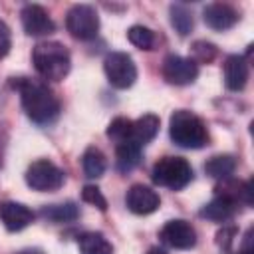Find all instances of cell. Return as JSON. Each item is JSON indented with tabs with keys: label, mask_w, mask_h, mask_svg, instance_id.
<instances>
[{
	"label": "cell",
	"mask_w": 254,
	"mask_h": 254,
	"mask_svg": "<svg viewBox=\"0 0 254 254\" xmlns=\"http://www.w3.org/2000/svg\"><path fill=\"white\" fill-rule=\"evenodd\" d=\"M14 87L20 93V101H22L26 115L34 123L48 125L58 119L60 101L46 83L38 79H30V77H18L14 79Z\"/></svg>",
	"instance_id": "6da1fadb"
},
{
	"label": "cell",
	"mask_w": 254,
	"mask_h": 254,
	"mask_svg": "<svg viewBox=\"0 0 254 254\" xmlns=\"http://www.w3.org/2000/svg\"><path fill=\"white\" fill-rule=\"evenodd\" d=\"M36 71L50 81H62L69 73V52L60 42H40L32 52Z\"/></svg>",
	"instance_id": "7a4b0ae2"
},
{
	"label": "cell",
	"mask_w": 254,
	"mask_h": 254,
	"mask_svg": "<svg viewBox=\"0 0 254 254\" xmlns=\"http://www.w3.org/2000/svg\"><path fill=\"white\" fill-rule=\"evenodd\" d=\"M169 135L173 143L183 149H200L208 143V133L202 119L187 109H179L171 115Z\"/></svg>",
	"instance_id": "3957f363"
},
{
	"label": "cell",
	"mask_w": 254,
	"mask_h": 254,
	"mask_svg": "<svg viewBox=\"0 0 254 254\" xmlns=\"http://www.w3.org/2000/svg\"><path fill=\"white\" fill-rule=\"evenodd\" d=\"M153 183L171 190H181L192 181V169L183 157H163L153 165Z\"/></svg>",
	"instance_id": "277c9868"
},
{
	"label": "cell",
	"mask_w": 254,
	"mask_h": 254,
	"mask_svg": "<svg viewBox=\"0 0 254 254\" xmlns=\"http://www.w3.org/2000/svg\"><path fill=\"white\" fill-rule=\"evenodd\" d=\"M103 69L107 75V81L117 89H127L137 79V65L133 64V58L125 52H111L103 60Z\"/></svg>",
	"instance_id": "5b68a950"
},
{
	"label": "cell",
	"mask_w": 254,
	"mask_h": 254,
	"mask_svg": "<svg viewBox=\"0 0 254 254\" xmlns=\"http://www.w3.org/2000/svg\"><path fill=\"white\" fill-rule=\"evenodd\" d=\"M67 32L77 40H91L99 30V16L89 4H75L65 16Z\"/></svg>",
	"instance_id": "8992f818"
},
{
	"label": "cell",
	"mask_w": 254,
	"mask_h": 254,
	"mask_svg": "<svg viewBox=\"0 0 254 254\" xmlns=\"http://www.w3.org/2000/svg\"><path fill=\"white\" fill-rule=\"evenodd\" d=\"M26 185L40 192L56 190L64 185V171L48 159H38L26 171Z\"/></svg>",
	"instance_id": "52a82bcc"
},
{
	"label": "cell",
	"mask_w": 254,
	"mask_h": 254,
	"mask_svg": "<svg viewBox=\"0 0 254 254\" xmlns=\"http://www.w3.org/2000/svg\"><path fill=\"white\" fill-rule=\"evenodd\" d=\"M198 75V64L190 58H183L177 54H169L163 60V77L173 85L192 83Z\"/></svg>",
	"instance_id": "ba28073f"
},
{
	"label": "cell",
	"mask_w": 254,
	"mask_h": 254,
	"mask_svg": "<svg viewBox=\"0 0 254 254\" xmlns=\"http://www.w3.org/2000/svg\"><path fill=\"white\" fill-rule=\"evenodd\" d=\"M161 240L177 250H189L196 244V232L187 220H169L161 228Z\"/></svg>",
	"instance_id": "9c48e42d"
},
{
	"label": "cell",
	"mask_w": 254,
	"mask_h": 254,
	"mask_svg": "<svg viewBox=\"0 0 254 254\" xmlns=\"http://www.w3.org/2000/svg\"><path fill=\"white\" fill-rule=\"evenodd\" d=\"M22 16V26L28 36H48L56 30L54 20L50 14L40 6V4H26L20 12Z\"/></svg>",
	"instance_id": "30bf717a"
},
{
	"label": "cell",
	"mask_w": 254,
	"mask_h": 254,
	"mask_svg": "<svg viewBox=\"0 0 254 254\" xmlns=\"http://www.w3.org/2000/svg\"><path fill=\"white\" fill-rule=\"evenodd\" d=\"M125 202H127V208H129L133 214H151V212H155V210L159 208L161 198H159V194H157L151 187L133 185V187L127 190Z\"/></svg>",
	"instance_id": "8fae6325"
},
{
	"label": "cell",
	"mask_w": 254,
	"mask_h": 254,
	"mask_svg": "<svg viewBox=\"0 0 254 254\" xmlns=\"http://www.w3.org/2000/svg\"><path fill=\"white\" fill-rule=\"evenodd\" d=\"M238 12L230 6V4H222V2H214V4H208L204 6L202 10V20L208 28L212 30H218V32H224V30H230L236 22H238Z\"/></svg>",
	"instance_id": "7c38bea8"
},
{
	"label": "cell",
	"mask_w": 254,
	"mask_h": 254,
	"mask_svg": "<svg viewBox=\"0 0 254 254\" xmlns=\"http://www.w3.org/2000/svg\"><path fill=\"white\" fill-rule=\"evenodd\" d=\"M0 220L4 222L6 230L18 232V230L26 228L28 224H32L34 212L22 202L6 200V202H0Z\"/></svg>",
	"instance_id": "4fadbf2b"
},
{
	"label": "cell",
	"mask_w": 254,
	"mask_h": 254,
	"mask_svg": "<svg viewBox=\"0 0 254 254\" xmlns=\"http://www.w3.org/2000/svg\"><path fill=\"white\" fill-rule=\"evenodd\" d=\"M248 81V62L242 56H228L224 62V83L230 91L244 89Z\"/></svg>",
	"instance_id": "5bb4252c"
},
{
	"label": "cell",
	"mask_w": 254,
	"mask_h": 254,
	"mask_svg": "<svg viewBox=\"0 0 254 254\" xmlns=\"http://www.w3.org/2000/svg\"><path fill=\"white\" fill-rule=\"evenodd\" d=\"M234 210H236V200L230 194H220V196L212 198L206 206H202L200 216L214 220V222H226L232 218Z\"/></svg>",
	"instance_id": "9a60e30c"
},
{
	"label": "cell",
	"mask_w": 254,
	"mask_h": 254,
	"mask_svg": "<svg viewBox=\"0 0 254 254\" xmlns=\"http://www.w3.org/2000/svg\"><path fill=\"white\" fill-rule=\"evenodd\" d=\"M159 117L153 115V113H147V115H141L137 121H133V127H131V141H135L137 145H147L149 141L155 139V135L159 133Z\"/></svg>",
	"instance_id": "2e32d148"
},
{
	"label": "cell",
	"mask_w": 254,
	"mask_h": 254,
	"mask_svg": "<svg viewBox=\"0 0 254 254\" xmlns=\"http://www.w3.org/2000/svg\"><path fill=\"white\" fill-rule=\"evenodd\" d=\"M141 145H137L135 141H123L117 145L115 157H117V169L121 173H129L131 169H135L141 161Z\"/></svg>",
	"instance_id": "e0dca14e"
},
{
	"label": "cell",
	"mask_w": 254,
	"mask_h": 254,
	"mask_svg": "<svg viewBox=\"0 0 254 254\" xmlns=\"http://www.w3.org/2000/svg\"><path fill=\"white\" fill-rule=\"evenodd\" d=\"M77 244H79V252L81 254H113L111 244L99 232H85V234H81Z\"/></svg>",
	"instance_id": "ac0fdd59"
},
{
	"label": "cell",
	"mask_w": 254,
	"mask_h": 254,
	"mask_svg": "<svg viewBox=\"0 0 254 254\" xmlns=\"http://www.w3.org/2000/svg\"><path fill=\"white\" fill-rule=\"evenodd\" d=\"M236 169V159L232 155H216L204 163L206 175L212 179H228Z\"/></svg>",
	"instance_id": "d6986e66"
},
{
	"label": "cell",
	"mask_w": 254,
	"mask_h": 254,
	"mask_svg": "<svg viewBox=\"0 0 254 254\" xmlns=\"http://www.w3.org/2000/svg\"><path fill=\"white\" fill-rule=\"evenodd\" d=\"M81 165H83V173L87 179H99L103 173H105V155L97 149V147H89L85 153H83V159H81Z\"/></svg>",
	"instance_id": "ffe728a7"
},
{
	"label": "cell",
	"mask_w": 254,
	"mask_h": 254,
	"mask_svg": "<svg viewBox=\"0 0 254 254\" xmlns=\"http://www.w3.org/2000/svg\"><path fill=\"white\" fill-rule=\"evenodd\" d=\"M42 216L52 222H71L79 216V210L73 202H62V204H50L42 208Z\"/></svg>",
	"instance_id": "44dd1931"
},
{
	"label": "cell",
	"mask_w": 254,
	"mask_h": 254,
	"mask_svg": "<svg viewBox=\"0 0 254 254\" xmlns=\"http://www.w3.org/2000/svg\"><path fill=\"white\" fill-rule=\"evenodd\" d=\"M171 24L179 32V36H189L192 26H194L190 10L183 4H173L171 6Z\"/></svg>",
	"instance_id": "7402d4cb"
},
{
	"label": "cell",
	"mask_w": 254,
	"mask_h": 254,
	"mask_svg": "<svg viewBox=\"0 0 254 254\" xmlns=\"http://www.w3.org/2000/svg\"><path fill=\"white\" fill-rule=\"evenodd\" d=\"M131 127H133V121H129L127 117H115L107 127V137L113 139L117 145L123 141H129L131 139Z\"/></svg>",
	"instance_id": "603a6c76"
},
{
	"label": "cell",
	"mask_w": 254,
	"mask_h": 254,
	"mask_svg": "<svg viewBox=\"0 0 254 254\" xmlns=\"http://www.w3.org/2000/svg\"><path fill=\"white\" fill-rule=\"evenodd\" d=\"M127 38L133 46H137L141 50H151L155 46V34L145 26H131L127 30Z\"/></svg>",
	"instance_id": "cb8c5ba5"
},
{
	"label": "cell",
	"mask_w": 254,
	"mask_h": 254,
	"mask_svg": "<svg viewBox=\"0 0 254 254\" xmlns=\"http://www.w3.org/2000/svg\"><path fill=\"white\" fill-rule=\"evenodd\" d=\"M81 198H83V202L93 204L99 210H107V200H105V196L101 194V190L95 185H85L81 189Z\"/></svg>",
	"instance_id": "d4e9b609"
},
{
	"label": "cell",
	"mask_w": 254,
	"mask_h": 254,
	"mask_svg": "<svg viewBox=\"0 0 254 254\" xmlns=\"http://www.w3.org/2000/svg\"><path fill=\"white\" fill-rule=\"evenodd\" d=\"M192 54H194V64L200 62V64H206V62H212L214 56H216V46L210 44V42H194L192 44Z\"/></svg>",
	"instance_id": "484cf974"
},
{
	"label": "cell",
	"mask_w": 254,
	"mask_h": 254,
	"mask_svg": "<svg viewBox=\"0 0 254 254\" xmlns=\"http://www.w3.org/2000/svg\"><path fill=\"white\" fill-rule=\"evenodd\" d=\"M12 46V36H10V28L6 26V22L0 20V58H4L10 52Z\"/></svg>",
	"instance_id": "4316f807"
},
{
	"label": "cell",
	"mask_w": 254,
	"mask_h": 254,
	"mask_svg": "<svg viewBox=\"0 0 254 254\" xmlns=\"http://www.w3.org/2000/svg\"><path fill=\"white\" fill-rule=\"evenodd\" d=\"M232 236H234V228H222L218 234H216V242L222 246V248H228L230 242H232Z\"/></svg>",
	"instance_id": "83f0119b"
},
{
	"label": "cell",
	"mask_w": 254,
	"mask_h": 254,
	"mask_svg": "<svg viewBox=\"0 0 254 254\" xmlns=\"http://www.w3.org/2000/svg\"><path fill=\"white\" fill-rule=\"evenodd\" d=\"M16 254H46V252L40 250V248H24V250H20V252H16Z\"/></svg>",
	"instance_id": "f1b7e54d"
},
{
	"label": "cell",
	"mask_w": 254,
	"mask_h": 254,
	"mask_svg": "<svg viewBox=\"0 0 254 254\" xmlns=\"http://www.w3.org/2000/svg\"><path fill=\"white\" fill-rule=\"evenodd\" d=\"M147 254H167V252H165L163 248H157V246H155V248H151Z\"/></svg>",
	"instance_id": "f546056e"
},
{
	"label": "cell",
	"mask_w": 254,
	"mask_h": 254,
	"mask_svg": "<svg viewBox=\"0 0 254 254\" xmlns=\"http://www.w3.org/2000/svg\"><path fill=\"white\" fill-rule=\"evenodd\" d=\"M238 254H252V248H244L242 252H238Z\"/></svg>",
	"instance_id": "4dcf8cb0"
}]
</instances>
